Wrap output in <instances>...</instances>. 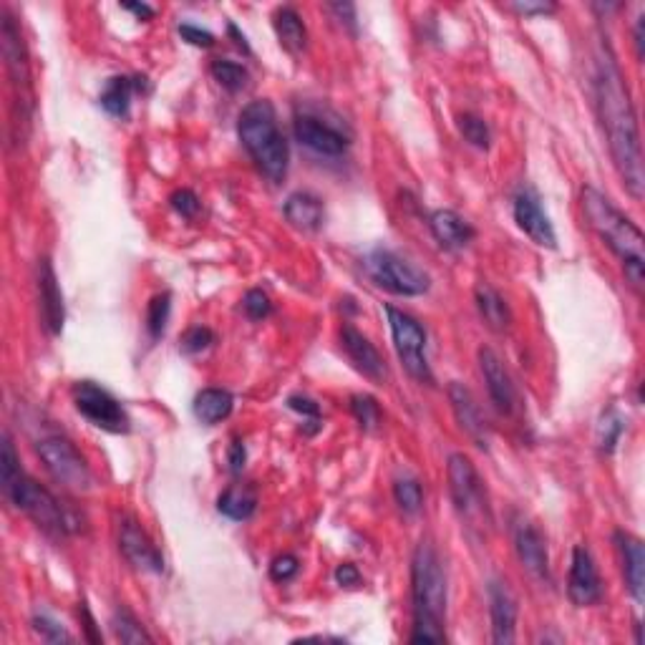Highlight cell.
<instances>
[{"mask_svg": "<svg viewBox=\"0 0 645 645\" xmlns=\"http://www.w3.org/2000/svg\"><path fill=\"white\" fill-rule=\"evenodd\" d=\"M595 104H598L600 124L608 137L610 157H613L618 177L628 195L640 200L645 189L643 152H640L638 116H635L630 91L625 86L623 71L618 58L605 43L598 56V71H595Z\"/></svg>", "mask_w": 645, "mask_h": 645, "instance_id": "obj_1", "label": "cell"}, {"mask_svg": "<svg viewBox=\"0 0 645 645\" xmlns=\"http://www.w3.org/2000/svg\"><path fill=\"white\" fill-rule=\"evenodd\" d=\"M411 603L414 633L411 643H444L446 630V572L429 540H421L411 560Z\"/></svg>", "mask_w": 645, "mask_h": 645, "instance_id": "obj_2", "label": "cell"}, {"mask_svg": "<svg viewBox=\"0 0 645 645\" xmlns=\"http://www.w3.org/2000/svg\"><path fill=\"white\" fill-rule=\"evenodd\" d=\"M580 202H583L588 225L618 255L630 288L640 293L645 280V242L640 227L630 217H625L600 189L585 187Z\"/></svg>", "mask_w": 645, "mask_h": 645, "instance_id": "obj_3", "label": "cell"}, {"mask_svg": "<svg viewBox=\"0 0 645 645\" xmlns=\"http://www.w3.org/2000/svg\"><path fill=\"white\" fill-rule=\"evenodd\" d=\"M237 134L242 147L247 149L255 167L268 177L270 182L280 184L288 174L290 152L285 134L280 132L278 114L268 99H257L240 111L237 119Z\"/></svg>", "mask_w": 645, "mask_h": 645, "instance_id": "obj_4", "label": "cell"}, {"mask_svg": "<svg viewBox=\"0 0 645 645\" xmlns=\"http://www.w3.org/2000/svg\"><path fill=\"white\" fill-rule=\"evenodd\" d=\"M8 502L18 509V512L28 514L46 535L63 537L69 532H76V522H71V517L66 514L63 504L48 492L43 484H38L36 479L28 477L26 472L16 479L8 489H3Z\"/></svg>", "mask_w": 645, "mask_h": 645, "instance_id": "obj_5", "label": "cell"}, {"mask_svg": "<svg viewBox=\"0 0 645 645\" xmlns=\"http://www.w3.org/2000/svg\"><path fill=\"white\" fill-rule=\"evenodd\" d=\"M363 270L373 280V285H378L386 293L401 295V298L424 295L431 285L424 270L416 268L414 263H409L406 257L396 255V252L383 250V247H376L363 257Z\"/></svg>", "mask_w": 645, "mask_h": 645, "instance_id": "obj_6", "label": "cell"}, {"mask_svg": "<svg viewBox=\"0 0 645 645\" xmlns=\"http://www.w3.org/2000/svg\"><path fill=\"white\" fill-rule=\"evenodd\" d=\"M446 477H449L451 502H454L462 520L472 522V525H484V522L492 520L487 487H484L477 467L467 454H462V451L451 454L449 462H446Z\"/></svg>", "mask_w": 645, "mask_h": 645, "instance_id": "obj_7", "label": "cell"}, {"mask_svg": "<svg viewBox=\"0 0 645 645\" xmlns=\"http://www.w3.org/2000/svg\"><path fill=\"white\" fill-rule=\"evenodd\" d=\"M38 457L46 464L48 474L61 487L71 489V492H86L94 484V474H91L89 462L76 449L74 441L66 439V436L53 434L38 441Z\"/></svg>", "mask_w": 645, "mask_h": 645, "instance_id": "obj_8", "label": "cell"}, {"mask_svg": "<svg viewBox=\"0 0 645 645\" xmlns=\"http://www.w3.org/2000/svg\"><path fill=\"white\" fill-rule=\"evenodd\" d=\"M386 318H389L391 338H394V348L399 353L401 363L421 383H434V373H431L429 361H426V331L414 315L404 313V310L386 305Z\"/></svg>", "mask_w": 645, "mask_h": 645, "instance_id": "obj_9", "label": "cell"}, {"mask_svg": "<svg viewBox=\"0 0 645 645\" xmlns=\"http://www.w3.org/2000/svg\"><path fill=\"white\" fill-rule=\"evenodd\" d=\"M74 404L76 411H79L86 421H91V424L99 426V429L109 431V434H126L129 424H132L124 406L94 381L76 383Z\"/></svg>", "mask_w": 645, "mask_h": 645, "instance_id": "obj_10", "label": "cell"}, {"mask_svg": "<svg viewBox=\"0 0 645 645\" xmlns=\"http://www.w3.org/2000/svg\"><path fill=\"white\" fill-rule=\"evenodd\" d=\"M293 132L295 139H298L305 149L320 154V157H343L348 144H351V137L343 132L341 126L333 124L326 116L315 114V111L310 109H303L295 114Z\"/></svg>", "mask_w": 645, "mask_h": 645, "instance_id": "obj_11", "label": "cell"}, {"mask_svg": "<svg viewBox=\"0 0 645 645\" xmlns=\"http://www.w3.org/2000/svg\"><path fill=\"white\" fill-rule=\"evenodd\" d=\"M0 46H3V58H6V69L11 76V84L18 94V104L33 106L31 96V66H28V51L23 43L21 26L11 16L8 8H3V23H0Z\"/></svg>", "mask_w": 645, "mask_h": 645, "instance_id": "obj_12", "label": "cell"}, {"mask_svg": "<svg viewBox=\"0 0 645 645\" xmlns=\"http://www.w3.org/2000/svg\"><path fill=\"white\" fill-rule=\"evenodd\" d=\"M514 222L530 237L535 245L547 247V250H555L557 247V235L555 227H552L550 217L542 210V200L537 195V189L532 187H520V192L514 195Z\"/></svg>", "mask_w": 645, "mask_h": 645, "instance_id": "obj_13", "label": "cell"}, {"mask_svg": "<svg viewBox=\"0 0 645 645\" xmlns=\"http://www.w3.org/2000/svg\"><path fill=\"white\" fill-rule=\"evenodd\" d=\"M567 595L577 608H590V605H598L603 600V580H600L598 565L585 545H577L572 550Z\"/></svg>", "mask_w": 645, "mask_h": 645, "instance_id": "obj_14", "label": "cell"}, {"mask_svg": "<svg viewBox=\"0 0 645 645\" xmlns=\"http://www.w3.org/2000/svg\"><path fill=\"white\" fill-rule=\"evenodd\" d=\"M119 547L124 552L126 562L137 567V570L152 572V575H162L164 572V555L134 517H124L121 520Z\"/></svg>", "mask_w": 645, "mask_h": 645, "instance_id": "obj_15", "label": "cell"}, {"mask_svg": "<svg viewBox=\"0 0 645 645\" xmlns=\"http://www.w3.org/2000/svg\"><path fill=\"white\" fill-rule=\"evenodd\" d=\"M512 537L514 550H517L522 567H525L532 577L547 583V580H550V555H547L545 535H542L530 520L520 517V520H514Z\"/></svg>", "mask_w": 645, "mask_h": 645, "instance_id": "obj_16", "label": "cell"}, {"mask_svg": "<svg viewBox=\"0 0 645 645\" xmlns=\"http://www.w3.org/2000/svg\"><path fill=\"white\" fill-rule=\"evenodd\" d=\"M36 288L43 328H46L51 336H58V333L63 331V323H66V305H63V293L61 285H58L56 270H53V263L48 257L38 260Z\"/></svg>", "mask_w": 645, "mask_h": 645, "instance_id": "obj_17", "label": "cell"}, {"mask_svg": "<svg viewBox=\"0 0 645 645\" xmlns=\"http://www.w3.org/2000/svg\"><path fill=\"white\" fill-rule=\"evenodd\" d=\"M479 368H482L484 383H487L489 399L497 406L499 414H514V409H517V391H514L512 376H509L507 366L497 356V351H492L489 346L479 348Z\"/></svg>", "mask_w": 645, "mask_h": 645, "instance_id": "obj_18", "label": "cell"}, {"mask_svg": "<svg viewBox=\"0 0 645 645\" xmlns=\"http://www.w3.org/2000/svg\"><path fill=\"white\" fill-rule=\"evenodd\" d=\"M449 404H451V411H454V419H457V424L462 426L464 434H467L479 449H487L489 426L472 391L459 381L449 383Z\"/></svg>", "mask_w": 645, "mask_h": 645, "instance_id": "obj_19", "label": "cell"}, {"mask_svg": "<svg viewBox=\"0 0 645 645\" xmlns=\"http://www.w3.org/2000/svg\"><path fill=\"white\" fill-rule=\"evenodd\" d=\"M341 346L343 351H346L348 361H351L353 366H356V371L363 373L368 381H386L389 371H386V363H383L381 353H378L376 346H373L356 326H351V323H346V326L341 328Z\"/></svg>", "mask_w": 645, "mask_h": 645, "instance_id": "obj_20", "label": "cell"}, {"mask_svg": "<svg viewBox=\"0 0 645 645\" xmlns=\"http://www.w3.org/2000/svg\"><path fill=\"white\" fill-rule=\"evenodd\" d=\"M489 615H492V640L509 645L517 638V600L502 580H492L487 588Z\"/></svg>", "mask_w": 645, "mask_h": 645, "instance_id": "obj_21", "label": "cell"}, {"mask_svg": "<svg viewBox=\"0 0 645 645\" xmlns=\"http://www.w3.org/2000/svg\"><path fill=\"white\" fill-rule=\"evenodd\" d=\"M615 547L620 552V562H623L625 585H628L630 595L635 603H643L645 598V550L643 542L630 532L618 530L615 532Z\"/></svg>", "mask_w": 645, "mask_h": 645, "instance_id": "obj_22", "label": "cell"}, {"mask_svg": "<svg viewBox=\"0 0 645 645\" xmlns=\"http://www.w3.org/2000/svg\"><path fill=\"white\" fill-rule=\"evenodd\" d=\"M429 230L444 250H464L474 240V227L454 210H436L429 217Z\"/></svg>", "mask_w": 645, "mask_h": 645, "instance_id": "obj_23", "label": "cell"}, {"mask_svg": "<svg viewBox=\"0 0 645 645\" xmlns=\"http://www.w3.org/2000/svg\"><path fill=\"white\" fill-rule=\"evenodd\" d=\"M144 86H147L144 76H114V79L106 81L99 96L101 109L114 119H124L129 114V106H132V96L142 91Z\"/></svg>", "mask_w": 645, "mask_h": 645, "instance_id": "obj_24", "label": "cell"}, {"mask_svg": "<svg viewBox=\"0 0 645 645\" xmlns=\"http://www.w3.org/2000/svg\"><path fill=\"white\" fill-rule=\"evenodd\" d=\"M285 217L293 227L305 232H313L323 225V217H326V210H323V200L315 197L313 192H295V195L288 197L283 207Z\"/></svg>", "mask_w": 645, "mask_h": 645, "instance_id": "obj_25", "label": "cell"}, {"mask_svg": "<svg viewBox=\"0 0 645 645\" xmlns=\"http://www.w3.org/2000/svg\"><path fill=\"white\" fill-rule=\"evenodd\" d=\"M474 300H477L479 315H482L489 331H509V326H512V310H509L507 300L499 295V290H494L489 283H479L477 290H474Z\"/></svg>", "mask_w": 645, "mask_h": 645, "instance_id": "obj_26", "label": "cell"}, {"mask_svg": "<svg viewBox=\"0 0 645 645\" xmlns=\"http://www.w3.org/2000/svg\"><path fill=\"white\" fill-rule=\"evenodd\" d=\"M273 26L275 33H278L280 46L285 51L295 53V56L305 51V46H308V28H305L303 18H300V13L295 8H278L273 16Z\"/></svg>", "mask_w": 645, "mask_h": 645, "instance_id": "obj_27", "label": "cell"}, {"mask_svg": "<svg viewBox=\"0 0 645 645\" xmlns=\"http://www.w3.org/2000/svg\"><path fill=\"white\" fill-rule=\"evenodd\" d=\"M232 406H235V399L225 389H205L195 396V416L207 426L225 421L232 414Z\"/></svg>", "mask_w": 645, "mask_h": 645, "instance_id": "obj_28", "label": "cell"}, {"mask_svg": "<svg viewBox=\"0 0 645 645\" xmlns=\"http://www.w3.org/2000/svg\"><path fill=\"white\" fill-rule=\"evenodd\" d=\"M217 509L225 514L227 520L245 522L250 520L257 509V494L250 487H230L217 499Z\"/></svg>", "mask_w": 645, "mask_h": 645, "instance_id": "obj_29", "label": "cell"}, {"mask_svg": "<svg viewBox=\"0 0 645 645\" xmlns=\"http://www.w3.org/2000/svg\"><path fill=\"white\" fill-rule=\"evenodd\" d=\"M111 630H114L116 640L126 645H139V643H154L152 635L144 630V625L134 618L126 608H116L114 618H111Z\"/></svg>", "mask_w": 645, "mask_h": 645, "instance_id": "obj_30", "label": "cell"}, {"mask_svg": "<svg viewBox=\"0 0 645 645\" xmlns=\"http://www.w3.org/2000/svg\"><path fill=\"white\" fill-rule=\"evenodd\" d=\"M210 71H212V79H215L222 89L230 91V94L242 91L247 86V81H250V74H247L245 66L235 61H227V58H217V61H212Z\"/></svg>", "mask_w": 645, "mask_h": 645, "instance_id": "obj_31", "label": "cell"}, {"mask_svg": "<svg viewBox=\"0 0 645 645\" xmlns=\"http://www.w3.org/2000/svg\"><path fill=\"white\" fill-rule=\"evenodd\" d=\"M394 499L406 514H416L424 504V489H421V482L416 477H399L394 482Z\"/></svg>", "mask_w": 645, "mask_h": 645, "instance_id": "obj_32", "label": "cell"}, {"mask_svg": "<svg viewBox=\"0 0 645 645\" xmlns=\"http://www.w3.org/2000/svg\"><path fill=\"white\" fill-rule=\"evenodd\" d=\"M625 431V419L620 416L618 409H608L603 416H600L598 424V449L603 454H613L615 444L623 436Z\"/></svg>", "mask_w": 645, "mask_h": 645, "instance_id": "obj_33", "label": "cell"}, {"mask_svg": "<svg viewBox=\"0 0 645 645\" xmlns=\"http://www.w3.org/2000/svg\"><path fill=\"white\" fill-rule=\"evenodd\" d=\"M169 313H172V295L169 293H159L149 300L147 331L154 341L164 336V328H167V323H169Z\"/></svg>", "mask_w": 645, "mask_h": 645, "instance_id": "obj_34", "label": "cell"}, {"mask_svg": "<svg viewBox=\"0 0 645 645\" xmlns=\"http://www.w3.org/2000/svg\"><path fill=\"white\" fill-rule=\"evenodd\" d=\"M459 132H462V137L477 149H489V144H492V132H489V124L477 114L459 116Z\"/></svg>", "mask_w": 645, "mask_h": 645, "instance_id": "obj_35", "label": "cell"}, {"mask_svg": "<svg viewBox=\"0 0 645 645\" xmlns=\"http://www.w3.org/2000/svg\"><path fill=\"white\" fill-rule=\"evenodd\" d=\"M351 411L353 416H356L358 424H361L366 431L378 429V424H381V406H378V401L373 399V396L368 394L351 396Z\"/></svg>", "mask_w": 645, "mask_h": 645, "instance_id": "obj_36", "label": "cell"}, {"mask_svg": "<svg viewBox=\"0 0 645 645\" xmlns=\"http://www.w3.org/2000/svg\"><path fill=\"white\" fill-rule=\"evenodd\" d=\"M21 474V457L16 454V446H13L11 436L3 434V449H0V484H3V489L11 487Z\"/></svg>", "mask_w": 645, "mask_h": 645, "instance_id": "obj_37", "label": "cell"}, {"mask_svg": "<svg viewBox=\"0 0 645 645\" xmlns=\"http://www.w3.org/2000/svg\"><path fill=\"white\" fill-rule=\"evenodd\" d=\"M33 630H36L46 643H71V640H74V635H71L69 630L63 628L61 623H56L53 618H48V615H36V618H33Z\"/></svg>", "mask_w": 645, "mask_h": 645, "instance_id": "obj_38", "label": "cell"}, {"mask_svg": "<svg viewBox=\"0 0 645 645\" xmlns=\"http://www.w3.org/2000/svg\"><path fill=\"white\" fill-rule=\"evenodd\" d=\"M215 343V333L210 331L207 326H192L187 333L182 336V353L187 356H197V353L207 351V348Z\"/></svg>", "mask_w": 645, "mask_h": 645, "instance_id": "obj_39", "label": "cell"}, {"mask_svg": "<svg viewBox=\"0 0 645 645\" xmlns=\"http://www.w3.org/2000/svg\"><path fill=\"white\" fill-rule=\"evenodd\" d=\"M242 310L247 313V318L263 320L273 313V303L263 290H247L245 298H242Z\"/></svg>", "mask_w": 645, "mask_h": 645, "instance_id": "obj_40", "label": "cell"}, {"mask_svg": "<svg viewBox=\"0 0 645 645\" xmlns=\"http://www.w3.org/2000/svg\"><path fill=\"white\" fill-rule=\"evenodd\" d=\"M288 409L295 411V414H300L305 421H308L310 434H315V431L320 429V406L315 404L313 399L295 394V396H290V399H288Z\"/></svg>", "mask_w": 645, "mask_h": 645, "instance_id": "obj_41", "label": "cell"}, {"mask_svg": "<svg viewBox=\"0 0 645 645\" xmlns=\"http://www.w3.org/2000/svg\"><path fill=\"white\" fill-rule=\"evenodd\" d=\"M169 205H172V210L177 212V215H182L184 220H192V217H197V212H200V197L192 192V189H177L172 197H169Z\"/></svg>", "mask_w": 645, "mask_h": 645, "instance_id": "obj_42", "label": "cell"}, {"mask_svg": "<svg viewBox=\"0 0 645 645\" xmlns=\"http://www.w3.org/2000/svg\"><path fill=\"white\" fill-rule=\"evenodd\" d=\"M300 570V562L295 555H278L273 560V565H270V577H273L275 583H288V580H293L295 575H298Z\"/></svg>", "mask_w": 645, "mask_h": 645, "instance_id": "obj_43", "label": "cell"}, {"mask_svg": "<svg viewBox=\"0 0 645 645\" xmlns=\"http://www.w3.org/2000/svg\"><path fill=\"white\" fill-rule=\"evenodd\" d=\"M514 13H520V16H550V13L557 11L555 3H545V0H514L509 3Z\"/></svg>", "mask_w": 645, "mask_h": 645, "instance_id": "obj_44", "label": "cell"}, {"mask_svg": "<svg viewBox=\"0 0 645 645\" xmlns=\"http://www.w3.org/2000/svg\"><path fill=\"white\" fill-rule=\"evenodd\" d=\"M179 36H182V41L192 43V46L197 48L215 46V36H212L210 31H205V28L195 26V23H182V26H179Z\"/></svg>", "mask_w": 645, "mask_h": 645, "instance_id": "obj_45", "label": "cell"}, {"mask_svg": "<svg viewBox=\"0 0 645 645\" xmlns=\"http://www.w3.org/2000/svg\"><path fill=\"white\" fill-rule=\"evenodd\" d=\"M328 11L338 18V23H341V26H346L351 33H356L358 18H356V6H353V3H331V6H328Z\"/></svg>", "mask_w": 645, "mask_h": 645, "instance_id": "obj_46", "label": "cell"}, {"mask_svg": "<svg viewBox=\"0 0 645 645\" xmlns=\"http://www.w3.org/2000/svg\"><path fill=\"white\" fill-rule=\"evenodd\" d=\"M336 583L341 588H356V585H361V572L353 562H343L336 567Z\"/></svg>", "mask_w": 645, "mask_h": 645, "instance_id": "obj_47", "label": "cell"}, {"mask_svg": "<svg viewBox=\"0 0 645 645\" xmlns=\"http://www.w3.org/2000/svg\"><path fill=\"white\" fill-rule=\"evenodd\" d=\"M245 462H247L245 444H242L240 439H235L230 444V449H227V464H230V472L240 474L242 469H245Z\"/></svg>", "mask_w": 645, "mask_h": 645, "instance_id": "obj_48", "label": "cell"}, {"mask_svg": "<svg viewBox=\"0 0 645 645\" xmlns=\"http://www.w3.org/2000/svg\"><path fill=\"white\" fill-rule=\"evenodd\" d=\"M121 8L129 13H134V16L142 18V21H152L154 18V8L147 6V3H121Z\"/></svg>", "mask_w": 645, "mask_h": 645, "instance_id": "obj_49", "label": "cell"}, {"mask_svg": "<svg viewBox=\"0 0 645 645\" xmlns=\"http://www.w3.org/2000/svg\"><path fill=\"white\" fill-rule=\"evenodd\" d=\"M81 615H84V620H86V638L91 640V643H99L101 640V635H96V620L91 618V613H89V608H81Z\"/></svg>", "mask_w": 645, "mask_h": 645, "instance_id": "obj_50", "label": "cell"}, {"mask_svg": "<svg viewBox=\"0 0 645 645\" xmlns=\"http://www.w3.org/2000/svg\"><path fill=\"white\" fill-rule=\"evenodd\" d=\"M643 21H645V16H638V21H635V33H633V38H635V53H638V58H643V43H645V38H643Z\"/></svg>", "mask_w": 645, "mask_h": 645, "instance_id": "obj_51", "label": "cell"}, {"mask_svg": "<svg viewBox=\"0 0 645 645\" xmlns=\"http://www.w3.org/2000/svg\"><path fill=\"white\" fill-rule=\"evenodd\" d=\"M227 33H230L232 38H235V46L237 48H242V51L245 53H250V46H247V38H245V33H240L237 31V26L235 23H230V26H227Z\"/></svg>", "mask_w": 645, "mask_h": 645, "instance_id": "obj_52", "label": "cell"}]
</instances>
